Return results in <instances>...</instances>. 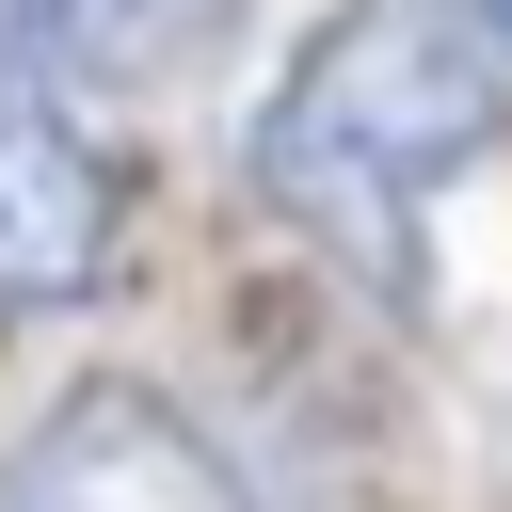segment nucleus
Returning a JSON list of instances; mask_svg holds the SVG:
<instances>
[{
    "label": "nucleus",
    "mask_w": 512,
    "mask_h": 512,
    "mask_svg": "<svg viewBox=\"0 0 512 512\" xmlns=\"http://www.w3.org/2000/svg\"><path fill=\"white\" fill-rule=\"evenodd\" d=\"M496 48L448 0H352L320 16V48L272 80L256 112V192L352 272V288H416L432 256V192L496 144Z\"/></svg>",
    "instance_id": "nucleus-1"
},
{
    "label": "nucleus",
    "mask_w": 512,
    "mask_h": 512,
    "mask_svg": "<svg viewBox=\"0 0 512 512\" xmlns=\"http://www.w3.org/2000/svg\"><path fill=\"white\" fill-rule=\"evenodd\" d=\"M0 512H256V480H240L160 384H64V400L16 432Z\"/></svg>",
    "instance_id": "nucleus-2"
},
{
    "label": "nucleus",
    "mask_w": 512,
    "mask_h": 512,
    "mask_svg": "<svg viewBox=\"0 0 512 512\" xmlns=\"http://www.w3.org/2000/svg\"><path fill=\"white\" fill-rule=\"evenodd\" d=\"M112 272V160L80 128V96L0 32V320L80 304Z\"/></svg>",
    "instance_id": "nucleus-3"
},
{
    "label": "nucleus",
    "mask_w": 512,
    "mask_h": 512,
    "mask_svg": "<svg viewBox=\"0 0 512 512\" xmlns=\"http://www.w3.org/2000/svg\"><path fill=\"white\" fill-rule=\"evenodd\" d=\"M0 32L64 96H160V80H192L240 32V0H0Z\"/></svg>",
    "instance_id": "nucleus-4"
},
{
    "label": "nucleus",
    "mask_w": 512,
    "mask_h": 512,
    "mask_svg": "<svg viewBox=\"0 0 512 512\" xmlns=\"http://www.w3.org/2000/svg\"><path fill=\"white\" fill-rule=\"evenodd\" d=\"M448 16H464V32H480V48L512 64V0H448Z\"/></svg>",
    "instance_id": "nucleus-5"
}]
</instances>
